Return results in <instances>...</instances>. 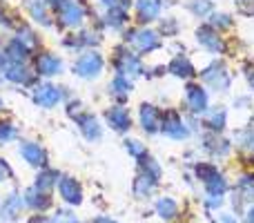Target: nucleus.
I'll return each mask as SVG.
<instances>
[{
    "label": "nucleus",
    "instance_id": "nucleus-1",
    "mask_svg": "<svg viewBox=\"0 0 254 223\" xmlns=\"http://www.w3.org/2000/svg\"><path fill=\"white\" fill-rule=\"evenodd\" d=\"M198 176H201L203 185H205V192L210 194V206H219L223 201V194L228 190V181L223 179L219 170L214 165H198Z\"/></svg>",
    "mask_w": 254,
    "mask_h": 223
},
{
    "label": "nucleus",
    "instance_id": "nucleus-2",
    "mask_svg": "<svg viewBox=\"0 0 254 223\" xmlns=\"http://www.w3.org/2000/svg\"><path fill=\"white\" fill-rule=\"evenodd\" d=\"M125 43L129 45L131 52H136L140 56V54H152L156 52L158 47H161V36L156 34V31L152 29H131L129 34L125 36Z\"/></svg>",
    "mask_w": 254,
    "mask_h": 223
},
{
    "label": "nucleus",
    "instance_id": "nucleus-3",
    "mask_svg": "<svg viewBox=\"0 0 254 223\" xmlns=\"http://www.w3.org/2000/svg\"><path fill=\"white\" fill-rule=\"evenodd\" d=\"M103 67H105L103 56L98 52H94V49H89V52L80 54V56L76 58L74 74L80 76V78H85V80H94V78H98V76H101Z\"/></svg>",
    "mask_w": 254,
    "mask_h": 223
},
{
    "label": "nucleus",
    "instance_id": "nucleus-4",
    "mask_svg": "<svg viewBox=\"0 0 254 223\" xmlns=\"http://www.w3.org/2000/svg\"><path fill=\"white\" fill-rule=\"evenodd\" d=\"M114 70L119 72L121 76H125V78L131 80V78H136V76H140L143 63H140L138 54H134L127 47H121L114 52Z\"/></svg>",
    "mask_w": 254,
    "mask_h": 223
},
{
    "label": "nucleus",
    "instance_id": "nucleus-5",
    "mask_svg": "<svg viewBox=\"0 0 254 223\" xmlns=\"http://www.w3.org/2000/svg\"><path fill=\"white\" fill-rule=\"evenodd\" d=\"M201 78H203V83H205L210 89H214V92H225V89L230 87V83H232L230 72L225 70V65L219 61L210 63V65L201 72Z\"/></svg>",
    "mask_w": 254,
    "mask_h": 223
},
{
    "label": "nucleus",
    "instance_id": "nucleus-6",
    "mask_svg": "<svg viewBox=\"0 0 254 223\" xmlns=\"http://www.w3.org/2000/svg\"><path fill=\"white\" fill-rule=\"evenodd\" d=\"M161 132L167 136V139H172V141H185V139L190 136L188 125H185L183 118H181L174 110L167 112L165 116H163V121H161Z\"/></svg>",
    "mask_w": 254,
    "mask_h": 223
},
{
    "label": "nucleus",
    "instance_id": "nucleus-7",
    "mask_svg": "<svg viewBox=\"0 0 254 223\" xmlns=\"http://www.w3.org/2000/svg\"><path fill=\"white\" fill-rule=\"evenodd\" d=\"M61 98H63L61 87H56V85H52V83H40L34 87V103L38 107L52 110V107H56L58 103H61Z\"/></svg>",
    "mask_w": 254,
    "mask_h": 223
},
{
    "label": "nucleus",
    "instance_id": "nucleus-8",
    "mask_svg": "<svg viewBox=\"0 0 254 223\" xmlns=\"http://www.w3.org/2000/svg\"><path fill=\"white\" fill-rule=\"evenodd\" d=\"M185 105L192 114H205L207 112V92L196 83L185 85Z\"/></svg>",
    "mask_w": 254,
    "mask_h": 223
},
{
    "label": "nucleus",
    "instance_id": "nucleus-9",
    "mask_svg": "<svg viewBox=\"0 0 254 223\" xmlns=\"http://www.w3.org/2000/svg\"><path fill=\"white\" fill-rule=\"evenodd\" d=\"M105 121H107V125H110L114 132H119V134H125V132H129V127H131V116L123 105L110 107V110L105 112Z\"/></svg>",
    "mask_w": 254,
    "mask_h": 223
},
{
    "label": "nucleus",
    "instance_id": "nucleus-10",
    "mask_svg": "<svg viewBox=\"0 0 254 223\" xmlns=\"http://www.w3.org/2000/svg\"><path fill=\"white\" fill-rule=\"evenodd\" d=\"M58 190H61L63 201H67L69 206H80V203H83V188H80V183L76 179H71V176H61Z\"/></svg>",
    "mask_w": 254,
    "mask_h": 223
},
{
    "label": "nucleus",
    "instance_id": "nucleus-11",
    "mask_svg": "<svg viewBox=\"0 0 254 223\" xmlns=\"http://www.w3.org/2000/svg\"><path fill=\"white\" fill-rule=\"evenodd\" d=\"M196 40L198 45H201L203 49H207L210 54H221L223 52V38L219 36V31L214 29V27H201V29L196 31Z\"/></svg>",
    "mask_w": 254,
    "mask_h": 223
},
{
    "label": "nucleus",
    "instance_id": "nucleus-12",
    "mask_svg": "<svg viewBox=\"0 0 254 223\" xmlns=\"http://www.w3.org/2000/svg\"><path fill=\"white\" fill-rule=\"evenodd\" d=\"M63 67H65L63 65V58L52 52H45L36 58V70H38L40 76H58V74H63Z\"/></svg>",
    "mask_w": 254,
    "mask_h": 223
},
{
    "label": "nucleus",
    "instance_id": "nucleus-13",
    "mask_svg": "<svg viewBox=\"0 0 254 223\" xmlns=\"http://www.w3.org/2000/svg\"><path fill=\"white\" fill-rule=\"evenodd\" d=\"M138 121H140V125H143V130L147 132V134H156V132L161 130L163 116H161V112H158L154 105L143 103V105H140V110H138Z\"/></svg>",
    "mask_w": 254,
    "mask_h": 223
},
{
    "label": "nucleus",
    "instance_id": "nucleus-14",
    "mask_svg": "<svg viewBox=\"0 0 254 223\" xmlns=\"http://www.w3.org/2000/svg\"><path fill=\"white\" fill-rule=\"evenodd\" d=\"M76 123H78L80 134L87 141H98L103 136L101 123H98V118L94 114H80V116H76Z\"/></svg>",
    "mask_w": 254,
    "mask_h": 223
},
{
    "label": "nucleus",
    "instance_id": "nucleus-15",
    "mask_svg": "<svg viewBox=\"0 0 254 223\" xmlns=\"http://www.w3.org/2000/svg\"><path fill=\"white\" fill-rule=\"evenodd\" d=\"M225 123H228V112H225V107H221V105L207 107V112L203 114V125H205L207 130H212L214 134H219V132L223 130Z\"/></svg>",
    "mask_w": 254,
    "mask_h": 223
},
{
    "label": "nucleus",
    "instance_id": "nucleus-16",
    "mask_svg": "<svg viewBox=\"0 0 254 223\" xmlns=\"http://www.w3.org/2000/svg\"><path fill=\"white\" fill-rule=\"evenodd\" d=\"M20 156L25 158V163H29V165H34V167L45 165V161H47L45 149L40 148L38 143H34V141H25V143L20 145Z\"/></svg>",
    "mask_w": 254,
    "mask_h": 223
},
{
    "label": "nucleus",
    "instance_id": "nucleus-17",
    "mask_svg": "<svg viewBox=\"0 0 254 223\" xmlns=\"http://www.w3.org/2000/svg\"><path fill=\"white\" fill-rule=\"evenodd\" d=\"M4 78L11 80V83H18V85L34 83V76L29 74V70L25 67V63H9V65L4 67Z\"/></svg>",
    "mask_w": 254,
    "mask_h": 223
},
{
    "label": "nucleus",
    "instance_id": "nucleus-18",
    "mask_svg": "<svg viewBox=\"0 0 254 223\" xmlns=\"http://www.w3.org/2000/svg\"><path fill=\"white\" fill-rule=\"evenodd\" d=\"M161 13V2L158 0H136V16L140 22H152Z\"/></svg>",
    "mask_w": 254,
    "mask_h": 223
},
{
    "label": "nucleus",
    "instance_id": "nucleus-19",
    "mask_svg": "<svg viewBox=\"0 0 254 223\" xmlns=\"http://www.w3.org/2000/svg\"><path fill=\"white\" fill-rule=\"evenodd\" d=\"M167 72H170L172 76H176V78H192L194 76V65H192V61H190L188 56H176V58H172L170 61Z\"/></svg>",
    "mask_w": 254,
    "mask_h": 223
},
{
    "label": "nucleus",
    "instance_id": "nucleus-20",
    "mask_svg": "<svg viewBox=\"0 0 254 223\" xmlns=\"http://www.w3.org/2000/svg\"><path fill=\"white\" fill-rule=\"evenodd\" d=\"M22 201H25V206L27 208H31V210H47L49 206H52V199L47 197V194L45 192H40V190H36V188H29L25 192V199H22Z\"/></svg>",
    "mask_w": 254,
    "mask_h": 223
},
{
    "label": "nucleus",
    "instance_id": "nucleus-21",
    "mask_svg": "<svg viewBox=\"0 0 254 223\" xmlns=\"http://www.w3.org/2000/svg\"><path fill=\"white\" fill-rule=\"evenodd\" d=\"M25 7H27V13H29L38 25H45V27L52 25L49 13H47V9H45V0H25Z\"/></svg>",
    "mask_w": 254,
    "mask_h": 223
},
{
    "label": "nucleus",
    "instance_id": "nucleus-22",
    "mask_svg": "<svg viewBox=\"0 0 254 223\" xmlns=\"http://www.w3.org/2000/svg\"><path fill=\"white\" fill-rule=\"evenodd\" d=\"M20 215V199L16 194H9L7 201H4L2 210H0V221L2 223H13Z\"/></svg>",
    "mask_w": 254,
    "mask_h": 223
},
{
    "label": "nucleus",
    "instance_id": "nucleus-23",
    "mask_svg": "<svg viewBox=\"0 0 254 223\" xmlns=\"http://www.w3.org/2000/svg\"><path fill=\"white\" fill-rule=\"evenodd\" d=\"M27 56H29V49L22 47L16 38H11L7 43V47H4V58H7L9 63H25Z\"/></svg>",
    "mask_w": 254,
    "mask_h": 223
},
{
    "label": "nucleus",
    "instance_id": "nucleus-24",
    "mask_svg": "<svg viewBox=\"0 0 254 223\" xmlns=\"http://www.w3.org/2000/svg\"><path fill=\"white\" fill-rule=\"evenodd\" d=\"M98 40H101V36L92 34V31H85V34H76V36H69V38L65 40L67 47H92V45H96Z\"/></svg>",
    "mask_w": 254,
    "mask_h": 223
},
{
    "label": "nucleus",
    "instance_id": "nucleus-25",
    "mask_svg": "<svg viewBox=\"0 0 254 223\" xmlns=\"http://www.w3.org/2000/svg\"><path fill=\"white\" fill-rule=\"evenodd\" d=\"M131 89H134V85H131L129 78H125V76H121V74L114 76V80H112V92H114L116 98L125 101V98L131 94Z\"/></svg>",
    "mask_w": 254,
    "mask_h": 223
},
{
    "label": "nucleus",
    "instance_id": "nucleus-26",
    "mask_svg": "<svg viewBox=\"0 0 254 223\" xmlns=\"http://www.w3.org/2000/svg\"><path fill=\"white\" fill-rule=\"evenodd\" d=\"M154 183H156V181L149 179L147 174H143V172H140V176L134 181V188H131V190H134V194L138 199H145V197H149V194H152Z\"/></svg>",
    "mask_w": 254,
    "mask_h": 223
},
{
    "label": "nucleus",
    "instance_id": "nucleus-27",
    "mask_svg": "<svg viewBox=\"0 0 254 223\" xmlns=\"http://www.w3.org/2000/svg\"><path fill=\"white\" fill-rule=\"evenodd\" d=\"M138 167H140V172H143V174L149 176V179H154V181L161 179V165H158L154 158H149L147 154H145L143 158H138Z\"/></svg>",
    "mask_w": 254,
    "mask_h": 223
},
{
    "label": "nucleus",
    "instance_id": "nucleus-28",
    "mask_svg": "<svg viewBox=\"0 0 254 223\" xmlns=\"http://www.w3.org/2000/svg\"><path fill=\"white\" fill-rule=\"evenodd\" d=\"M56 179H58V174H56L54 170L40 172L38 179H36V185H34V188L40 190V192H45V194H49V192H52V188H54V183H56Z\"/></svg>",
    "mask_w": 254,
    "mask_h": 223
},
{
    "label": "nucleus",
    "instance_id": "nucleus-29",
    "mask_svg": "<svg viewBox=\"0 0 254 223\" xmlns=\"http://www.w3.org/2000/svg\"><path fill=\"white\" fill-rule=\"evenodd\" d=\"M127 11H119V9H112V11H107L105 16V25L112 27V29H123L127 25Z\"/></svg>",
    "mask_w": 254,
    "mask_h": 223
},
{
    "label": "nucleus",
    "instance_id": "nucleus-30",
    "mask_svg": "<svg viewBox=\"0 0 254 223\" xmlns=\"http://www.w3.org/2000/svg\"><path fill=\"white\" fill-rule=\"evenodd\" d=\"M203 143H205V148L210 149L212 154H228L230 152V143L225 139H219V136H207L205 141H203Z\"/></svg>",
    "mask_w": 254,
    "mask_h": 223
},
{
    "label": "nucleus",
    "instance_id": "nucleus-31",
    "mask_svg": "<svg viewBox=\"0 0 254 223\" xmlns=\"http://www.w3.org/2000/svg\"><path fill=\"white\" fill-rule=\"evenodd\" d=\"M188 9L198 18H205L212 13V2L210 0H190L188 2Z\"/></svg>",
    "mask_w": 254,
    "mask_h": 223
},
{
    "label": "nucleus",
    "instance_id": "nucleus-32",
    "mask_svg": "<svg viewBox=\"0 0 254 223\" xmlns=\"http://www.w3.org/2000/svg\"><path fill=\"white\" fill-rule=\"evenodd\" d=\"M156 212L163 217V219H174L176 217V201L174 199H161V201L156 203Z\"/></svg>",
    "mask_w": 254,
    "mask_h": 223
},
{
    "label": "nucleus",
    "instance_id": "nucleus-33",
    "mask_svg": "<svg viewBox=\"0 0 254 223\" xmlns=\"http://www.w3.org/2000/svg\"><path fill=\"white\" fill-rule=\"evenodd\" d=\"M237 141L243 149L248 152H254V127H246V130H239L237 132Z\"/></svg>",
    "mask_w": 254,
    "mask_h": 223
},
{
    "label": "nucleus",
    "instance_id": "nucleus-34",
    "mask_svg": "<svg viewBox=\"0 0 254 223\" xmlns=\"http://www.w3.org/2000/svg\"><path fill=\"white\" fill-rule=\"evenodd\" d=\"M18 136V130L11 121H0V145H7Z\"/></svg>",
    "mask_w": 254,
    "mask_h": 223
},
{
    "label": "nucleus",
    "instance_id": "nucleus-35",
    "mask_svg": "<svg viewBox=\"0 0 254 223\" xmlns=\"http://www.w3.org/2000/svg\"><path fill=\"white\" fill-rule=\"evenodd\" d=\"M16 40L22 45V47H27L31 52V49L38 45V38H36V34L31 29H20L18 31V36H16Z\"/></svg>",
    "mask_w": 254,
    "mask_h": 223
},
{
    "label": "nucleus",
    "instance_id": "nucleus-36",
    "mask_svg": "<svg viewBox=\"0 0 254 223\" xmlns=\"http://www.w3.org/2000/svg\"><path fill=\"white\" fill-rule=\"evenodd\" d=\"M239 190H241V194H243V199H254V176H241L239 179Z\"/></svg>",
    "mask_w": 254,
    "mask_h": 223
},
{
    "label": "nucleus",
    "instance_id": "nucleus-37",
    "mask_svg": "<svg viewBox=\"0 0 254 223\" xmlns=\"http://www.w3.org/2000/svg\"><path fill=\"white\" fill-rule=\"evenodd\" d=\"M125 148H127V152L131 154V156L138 161V158H143L145 154H147V149H145V145L140 143V141H134V139H129V141H125Z\"/></svg>",
    "mask_w": 254,
    "mask_h": 223
},
{
    "label": "nucleus",
    "instance_id": "nucleus-38",
    "mask_svg": "<svg viewBox=\"0 0 254 223\" xmlns=\"http://www.w3.org/2000/svg\"><path fill=\"white\" fill-rule=\"evenodd\" d=\"M210 27H216V29H228L232 27V20H230L228 13H214L210 20Z\"/></svg>",
    "mask_w": 254,
    "mask_h": 223
},
{
    "label": "nucleus",
    "instance_id": "nucleus-39",
    "mask_svg": "<svg viewBox=\"0 0 254 223\" xmlns=\"http://www.w3.org/2000/svg\"><path fill=\"white\" fill-rule=\"evenodd\" d=\"M101 4L107 9V11H112V9H119V11H127L131 4V0H101Z\"/></svg>",
    "mask_w": 254,
    "mask_h": 223
},
{
    "label": "nucleus",
    "instance_id": "nucleus-40",
    "mask_svg": "<svg viewBox=\"0 0 254 223\" xmlns=\"http://www.w3.org/2000/svg\"><path fill=\"white\" fill-rule=\"evenodd\" d=\"M234 4H237L239 13H243L248 18L254 16V0H234Z\"/></svg>",
    "mask_w": 254,
    "mask_h": 223
},
{
    "label": "nucleus",
    "instance_id": "nucleus-41",
    "mask_svg": "<svg viewBox=\"0 0 254 223\" xmlns=\"http://www.w3.org/2000/svg\"><path fill=\"white\" fill-rule=\"evenodd\" d=\"M54 223H78V221H76V217L71 215V212L61 210V212L56 215V219H54Z\"/></svg>",
    "mask_w": 254,
    "mask_h": 223
},
{
    "label": "nucleus",
    "instance_id": "nucleus-42",
    "mask_svg": "<svg viewBox=\"0 0 254 223\" xmlns=\"http://www.w3.org/2000/svg\"><path fill=\"white\" fill-rule=\"evenodd\" d=\"M9 176H11V167L7 165V161H2V158H0V183H2V181H7Z\"/></svg>",
    "mask_w": 254,
    "mask_h": 223
},
{
    "label": "nucleus",
    "instance_id": "nucleus-43",
    "mask_svg": "<svg viewBox=\"0 0 254 223\" xmlns=\"http://www.w3.org/2000/svg\"><path fill=\"white\" fill-rule=\"evenodd\" d=\"M246 80H248V85L254 89V61H250L246 65Z\"/></svg>",
    "mask_w": 254,
    "mask_h": 223
},
{
    "label": "nucleus",
    "instance_id": "nucleus-44",
    "mask_svg": "<svg viewBox=\"0 0 254 223\" xmlns=\"http://www.w3.org/2000/svg\"><path fill=\"white\" fill-rule=\"evenodd\" d=\"M29 223H49V221L45 219L43 215H36V217H31V219H29Z\"/></svg>",
    "mask_w": 254,
    "mask_h": 223
},
{
    "label": "nucleus",
    "instance_id": "nucleus-45",
    "mask_svg": "<svg viewBox=\"0 0 254 223\" xmlns=\"http://www.w3.org/2000/svg\"><path fill=\"white\" fill-rule=\"evenodd\" d=\"M221 223H237V221H234L230 215H223V217H221Z\"/></svg>",
    "mask_w": 254,
    "mask_h": 223
},
{
    "label": "nucleus",
    "instance_id": "nucleus-46",
    "mask_svg": "<svg viewBox=\"0 0 254 223\" xmlns=\"http://www.w3.org/2000/svg\"><path fill=\"white\" fill-rule=\"evenodd\" d=\"M92 223H116V221H112V219H105V217H101V219H94Z\"/></svg>",
    "mask_w": 254,
    "mask_h": 223
},
{
    "label": "nucleus",
    "instance_id": "nucleus-47",
    "mask_svg": "<svg viewBox=\"0 0 254 223\" xmlns=\"http://www.w3.org/2000/svg\"><path fill=\"white\" fill-rule=\"evenodd\" d=\"M248 223H254V208L250 210V215H248Z\"/></svg>",
    "mask_w": 254,
    "mask_h": 223
},
{
    "label": "nucleus",
    "instance_id": "nucleus-48",
    "mask_svg": "<svg viewBox=\"0 0 254 223\" xmlns=\"http://www.w3.org/2000/svg\"><path fill=\"white\" fill-rule=\"evenodd\" d=\"M0 110H2V103H0Z\"/></svg>",
    "mask_w": 254,
    "mask_h": 223
}]
</instances>
